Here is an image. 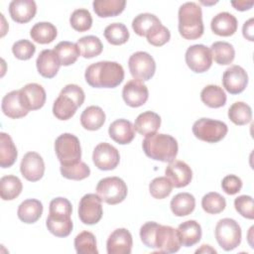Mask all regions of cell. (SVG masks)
<instances>
[{"instance_id": "cell-1", "label": "cell", "mask_w": 254, "mask_h": 254, "mask_svg": "<svg viewBox=\"0 0 254 254\" xmlns=\"http://www.w3.org/2000/svg\"><path fill=\"white\" fill-rule=\"evenodd\" d=\"M84 77L91 87L114 88L123 81L124 69L116 62L101 61L88 65Z\"/></svg>"}, {"instance_id": "cell-2", "label": "cell", "mask_w": 254, "mask_h": 254, "mask_svg": "<svg viewBox=\"0 0 254 254\" xmlns=\"http://www.w3.org/2000/svg\"><path fill=\"white\" fill-rule=\"evenodd\" d=\"M72 206L67 198L56 197L52 199L46 221L48 230L57 237L68 236L73 227L70 218Z\"/></svg>"}, {"instance_id": "cell-3", "label": "cell", "mask_w": 254, "mask_h": 254, "mask_svg": "<svg viewBox=\"0 0 254 254\" xmlns=\"http://www.w3.org/2000/svg\"><path fill=\"white\" fill-rule=\"evenodd\" d=\"M142 147L147 157L165 163L174 161L179 150L177 140L171 135L162 133L146 136Z\"/></svg>"}, {"instance_id": "cell-4", "label": "cell", "mask_w": 254, "mask_h": 254, "mask_svg": "<svg viewBox=\"0 0 254 254\" xmlns=\"http://www.w3.org/2000/svg\"><path fill=\"white\" fill-rule=\"evenodd\" d=\"M179 32L186 40H196L203 35L202 11L194 2L184 3L179 9Z\"/></svg>"}, {"instance_id": "cell-5", "label": "cell", "mask_w": 254, "mask_h": 254, "mask_svg": "<svg viewBox=\"0 0 254 254\" xmlns=\"http://www.w3.org/2000/svg\"><path fill=\"white\" fill-rule=\"evenodd\" d=\"M85 94L77 84H66L60 92L53 105V114L60 120H68L84 102Z\"/></svg>"}, {"instance_id": "cell-6", "label": "cell", "mask_w": 254, "mask_h": 254, "mask_svg": "<svg viewBox=\"0 0 254 254\" xmlns=\"http://www.w3.org/2000/svg\"><path fill=\"white\" fill-rule=\"evenodd\" d=\"M55 151L62 166L80 162L81 148L78 138L70 133L60 135L55 142Z\"/></svg>"}, {"instance_id": "cell-7", "label": "cell", "mask_w": 254, "mask_h": 254, "mask_svg": "<svg viewBox=\"0 0 254 254\" xmlns=\"http://www.w3.org/2000/svg\"><path fill=\"white\" fill-rule=\"evenodd\" d=\"M127 192V185L118 177L101 179L96 186L97 195L102 201L111 205L122 202L126 198Z\"/></svg>"}, {"instance_id": "cell-8", "label": "cell", "mask_w": 254, "mask_h": 254, "mask_svg": "<svg viewBox=\"0 0 254 254\" xmlns=\"http://www.w3.org/2000/svg\"><path fill=\"white\" fill-rule=\"evenodd\" d=\"M215 238L219 246L225 251H231L241 242V227L232 218H222L215 226Z\"/></svg>"}, {"instance_id": "cell-9", "label": "cell", "mask_w": 254, "mask_h": 254, "mask_svg": "<svg viewBox=\"0 0 254 254\" xmlns=\"http://www.w3.org/2000/svg\"><path fill=\"white\" fill-rule=\"evenodd\" d=\"M228 132L227 125L219 120L200 118L192 125L193 135L206 143H217L222 140Z\"/></svg>"}, {"instance_id": "cell-10", "label": "cell", "mask_w": 254, "mask_h": 254, "mask_svg": "<svg viewBox=\"0 0 254 254\" xmlns=\"http://www.w3.org/2000/svg\"><path fill=\"white\" fill-rule=\"evenodd\" d=\"M128 66L134 79L147 81L151 79L156 71V63L153 57L146 52H136L130 56Z\"/></svg>"}, {"instance_id": "cell-11", "label": "cell", "mask_w": 254, "mask_h": 254, "mask_svg": "<svg viewBox=\"0 0 254 254\" xmlns=\"http://www.w3.org/2000/svg\"><path fill=\"white\" fill-rule=\"evenodd\" d=\"M101 199L97 193L84 194L78 204V217L84 224H96L102 217L103 209Z\"/></svg>"}, {"instance_id": "cell-12", "label": "cell", "mask_w": 254, "mask_h": 254, "mask_svg": "<svg viewBox=\"0 0 254 254\" xmlns=\"http://www.w3.org/2000/svg\"><path fill=\"white\" fill-rule=\"evenodd\" d=\"M187 65L196 73H202L208 70L212 64V56L210 50L204 45H192L186 52Z\"/></svg>"}, {"instance_id": "cell-13", "label": "cell", "mask_w": 254, "mask_h": 254, "mask_svg": "<svg viewBox=\"0 0 254 254\" xmlns=\"http://www.w3.org/2000/svg\"><path fill=\"white\" fill-rule=\"evenodd\" d=\"M92 161L97 169L101 171H111L118 166L120 155L114 146L102 142L94 148Z\"/></svg>"}, {"instance_id": "cell-14", "label": "cell", "mask_w": 254, "mask_h": 254, "mask_svg": "<svg viewBox=\"0 0 254 254\" xmlns=\"http://www.w3.org/2000/svg\"><path fill=\"white\" fill-rule=\"evenodd\" d=\"M155 246L162 253L178 252L182 246L178 230L169 225L159 224L156 231Z\"/></svg>"}, {"instance_id": "cell-15", "label": "cell", "mask_w": 254, "mask_h": 254, "mask_svg": "<svg viewBox=\"0 0 254 254\" xmlns=\"http://www.w3.org/2000/svg\"><path fill=\"white\" fill-rule=\"evenodd\" d=\"M222 84L230 94L241 93L248 84V74L240 65H231L222 75Z\"/></svg>"}, {"instance_id": "cell-16", "label": "cell", "mask_w": 254, "mask_h": 254, "mask_svg": "<svg viewBox=\"0 0 254 254\" xmlns=\"http://www.w3.org/2000/svg\"><path fill=\"white\" fill-rule=\"evenodd\" d=\"M122 97L128 106L140 107L147 102L149 90L142 81L138 79H131L123 86Z\"/></svg>"}, {"instance_id": "cell-17", "label": "cell", "mask_w": 254, "mask_h": 254, "mask_svg": "<svg viewBox=\"0 0 254 254\" xmlns=\"http://www.w3.org/2000/svg\"><path fill=\"white\" fill-rule=\"evenodd\" d=\"M20 171L27 181H40L45 173V163L43 158L36 152L26 153L21 161Z\"/></svg>"}, {"instance_id": "cell-18", "label": "cell", "mask_w": 254, "mask_h": 254, "mask_svg": "<svg viewBox=\"0 0 254 254\" xmlns=\"http://www.w3.org/2000/svg\"><path fill=\"white\" fill-rule=\"evenodd\" d=\"M165 174L175 188H185L192 179V171L190 167L180 160L170 162L165 170Z\"/></svg>"}, {"instance_id": "cell-19", "label": "cell", "mask_w": 254, "mask_h": 254, "mask_svg": "<svg viewBox=\"0 0 254 254\" xmlns=\"http://www.w3.org/2000/svg\"><path fill=\"white\" fill-rule=\"evenodd\" d=\"M20 97L23 106L28 110H37L44 106L46 102V91L38 83H28L20 89Z\"/></svg>"}, {"instance_id": "cell-20", "label": "cell", "mask_w": 254, "mask_h": 254, "mask_svg": "<svg viewBox=\"0 0 254 254\" xmlns=\"http://www.w3.org/2000/svg\"><path fill=\"white\" fill-rule=\"evenodd\" d=\"M132 246V235L126 228L115 229L109 235L106 242V249L108 254H130Z\"/></svg>"}, {"instance_id": "cell-21", "label": "cell", "mask_w": 254, "mask_h": 254, "mask_svg": "<svg viewBox=\"0 0 254 254\" xmlns=\"http://www.w3.org/2000/svg\"><path fill=\"white\" fill-rule=\"evenodd\" d=\"M37 13L34 0H13L9 4V14L13 21L19 24L30 22Z\"/></svg>"}, {"instance_id": "cell-22", "label": "cell", "mask_w": 254, "mask_h": 254, "mask_svg": "<svg viewBox=\"0 0 254 254\" xmlns=\"http://www.w3.org/2000/svg\"><path fill=\"white\" fill-rule=\"evenodd\" d=\"M110 138L120 145H126L133 141L135 137L134 125L127 119H117L108 128Z\"/></svg>"}, {"instance_id": "cell-23", "label": "cell", "mask_w": 254, "mask_h": 254, "mask_svg": "<svg viewBox=\"0 0 254 254\" xmlns=\"http://www.w3.org/2000/svg\"><path fill=\"white\" fill-rule=\"evenodd\" d=\"M38 72L46 78H53L57 75L61 64L54 50L42 51L36 61Z\"/></svg>"}, {"instance_id": "cell-24", "label": "cell", "mask_w": 254, "mask_h": 254, "mask_svg": "<svg viewBox=\"0 0 254 254\" xmlns=\"http://www.w3.org/2000/svg\"><path fill=\"white\" fill-rule=\"evenodd\" d=\"M238 27V22L235 16L228 12H220L215 15L210 23L211 31L221 37L232 36Z\"/></svg>"}, {"instance_id": "cell-25", "label": "cell", "mask_w": 254, "mask_h": 254, "mask_svg": "<svg viewBox=\"0 0 254 254\" xmlns=\"http://www.w3.org/2000/svg\"><path fill=\"white\" fill-rule=\"evenodd\" d=\"M1 108L3 113L12 119L22 118L29 113V111L22 104L20 90H13L8 92L2 98Z\"/></svg>"}, {"instance_id": "cell-26", "label": "cell", "mask_w": 254, "mask_h": 254, "mask_svg": "<svg viewBox=\"0 0 254 254\" xmlns=\"http://www.w3.org/2000/svg\"><path fill=\"white\" fill-rule=\"evenodd\" d=\"M161 126V117L153 111H145L138 115L134 123V129L143 136L157 133Z\"/></svg>"}, {"instance_id": "cell-27", "label": "cell", "mask_w": 254, "mask_h": 254, "mask_svg": "<svg viewBox=\"0 0 254 254\" xmlns=\"http://www.w3.org/2000/svg\"><path fill=\"white\" fill-rule=\"evenodd\" d=\"M178 233L183 246L190 247L201 238V226L195 220H187L178 226Z\"/></svg>"}, {"instance_id": "cell-28", "label": "cell", "mask_w": 254, "mask_h": 254, "mask_svg": "<svg viewBox=\"0 0 254 254\" xmlns=\"http://www.w3.org/2000/svg\"><path fill=\"white\" fill-rule=\"evenodd\" d=\"M43 213V204L36 198H29L20 203L18 207V217L24 223L32 224L38 221Z\"/></svg>"}, {"instance_id": "cell-29", "label": "cell", "mask_w": 254, "mask_h": 254, "mask_svg": "<svg viewBox=\"0 0 254 254\" xmlns=\"http://www.w3.org/2000/svg\"><path fill=\"white\" fill-rule=\"evenodd\" d=\"M105 118V113L101 107L91 105L82 111L80 115V123L84 129L95 131L103 126Z\"/></svg>"}, {"instance_id": "cell-30", "label": "cell", "mask_w": 254, "mask_h": 254, "mask_svg": "<svg viewBox=\"0 0 254 254\" xmlns=\"http://www.w3.org/2000/svg\"><path fill=\"white\" fill-rule=\"evenodd\" d=\"M18 157L17 148L7 133H0V166L1 168H10L14 165Z\"/></svg>"}, {"instance_id": "cell-31", "label": "cell", "mask_w": 254, "mask_h": 254, "mask_svg": "<svg viewBox=\"0 0 254 254\" xmlns=\"http://www.w3.org/2000/svg\"><path fill=\"white\" fill-rule=\"evenodd\" d=\"M95 14L100 18L115 17L121 14L126 6L125 0H94L92 3Z\"/></svg>"}, {"instance_id": "cell-32", "label": "cell", "mask_w": 254, "mask_h": 254, "mask_svg": "<svg viewBox=\"0 0 254 254\" xmlns=\"http://www.w3.org/2000/svg\"><path fill=\"white\" fill-rule=\"evenodd\" d=\"M171 210L176 216L190 214L195 207V198L191 193L180 192L176 194L170 203Z\"/></svg>"}, {"instance_id": "cell-33", "label": "cell", "mask_w": 254, "mask_h": 254, "mask_svg": "<svg viewBox=\"0 0 254 254\" xmlns=\"http://www.w3.org/2000/svg\"><path fill=\"white\" fill-rule=\"evenodd\" d=\"M201 101L210 108H219L226 103V94L222 87L214 84L204 86L200 92Z\"/></svg>"}, {"instance_id": "cell-34", "label": "cell", "mask_w": 254, "mask_h": 254, "mask_svg": "<svg viewBox=\"0 0 254 254\" xmlns=\"http://www.w3.org/2000/svg\"><path fill=\"white\" fill-rule=\"evenodd\" d=\"M54 52L57 55L61 65L64 66L73 64L80 55L77 45L67 41L60 42L54 48Z\"/></svg>"}, {"instance_id": "cell-35", "label": "cell", "mask_w": 254, "mask_h": 254, "mask_svg": "<svg viewBox=\"0 0 254 254\" xmlns=\"http://www.w3.org/2000/svg\"><path fill=\"white\" fill-rule=\"evenodd\" d=\"M57 35L58 30L56 26L50 22L36 23L30 31L32 40L43 45L52 43L57 38Z\"/></svg>"}, {"instance_id": "cell-36", "label": "cell", "mask_w": 254, "mask_h": 254, "mask_svg": "<svg viewBox=\"0 0 254 254\" xmlns=\"http://www.w3.org/2000/svg\"><path fill=\"white\" fill-rule=\"evenodd\" d=\"M159 25H161V21L157 16L151 13H141L132 21V29L141 37H146Z\"/></svg>"}, {"instance_id": "cell-37", "label": "cell", "mask_w": 254, "mask_h": 254, "mask_svg": "<svg viewBox=\"0 0 254 254\" xmlns=\"http://www.w3.org/2000/svg\"><path fill=\"white\" fill-rule=\"evenodd\" d=\"M209 50L214 62L220 65L230 64L235 58L234 48L227 42H214Z\"/></svg>"}, {"instance_id": "cell-38", "label": "cell", "mask_w": 254, "mask_h": 254, "mask_svg": "<svg viewBox=\"0 0 254 254\" xmlns=\"http://www.w3.org/2000/svg\"><path fill=\"white\" fill-rule=\"evenodd\" d=\"M21 180L13 175L4 176L0 180V194L3 200H13L22 191Z\"/></svg>"}, {"instance_id": "cell-39", "label": "cell", "mask_w": 254, "mask_h": 254, "mask_svg": "<svg viewBox=\"0 0 254 254\" xmlns=\"http://www.w3.org/2000/svg\"><path fill=\"white\" fill-rule=\"evenodd\" d=\"M76 45L80 55L85 59H91L99 56L102 53L103 45L98 37L85 36L77 40Z\"/></svg>"}, {"instance_id": "cell-40", "label": "cell", "mask_w": 254, "mask_h": 254, "mask_svg": "<svg viewBox=\"0 0 254 254\" xmlns=\"http://www.w3.org/2000/svg\"><path fill=\"white\" fill-rule=\"evenodd\" d=\"M228 118L235 125H246L252 119V109L245 102H234L228 109Z\"/></svg>"}, {"instance_id": "cell-41", "label": "cell", "mask_w": 254, "mask_h": 254, "mask_svg": "<svg viewBox=\"0 0 254 254\" xmlns=\"http://www.w3.org/2000/svg\"><path fill=\"white\" fill-rule=\"evenodd\" d=\"M104 37L107 42L114 46L125 44L130 37L127 27L122 23H112L104 30Z\"/></svg>"}, {"instance_id": "cell-42", "label": "cell", "mask_w": 254, "mask_h": 254, "mask_svg": "<svg viewBox=\"0 0 254 254\" xmlns=\"http://www.w3.org/2000/svg\"><path fill=\"white\" fill-rule=\"evenodd\" d=\"M74 248L78 254H98L95 236L89 231H82L75 236Z\"/></svg>"}, {"instance_id": "cell-43", "label": "cell", "mask_w": 254, "mask_h": 254, "mask_svg": "<svg viewBox=\"0 0 254 254\" xmlns=\"http://www.w3.org/2000/svg\"><path fill=\"white\" fill-rule=\"evenodd\" d=\"M201 206L206 213L217 214L224 210L226 200L220 193L211 191L203 195L201 198Z\"/></svg>"}, {"instance_id": "cell-44", "label": "cell", "mask_w": 254, "mask_h": 254, "mask_svg": "<svg viewBox=\"0 0 254 254\" xmlns=\"http://www.w3.org/2000/svg\"><path fill=\"white\" fill-rule=\"evenodd\" d=\"M70 26L77 32H85L92 26V17L87 9L79 8L74 10L69 18Z\"/></svg>"}, {"instance_id": "cell-45", "label": "cell", "mask_w": 254, "mask_h": 254, "mask_svg": "<svg viewBox=\"0 0 254 254\" xmlns=\"http://www.w3.org/2000/svg\"><path fill=\"white\" fill-rule=\"evenodd\" d=\"M61 174L64 178L74 181H81L86 179L90 175V169L84 162H78L72 165L62 166Z\"/></svg>"}, {"instance_id": "cell-46", "label": "cell", "mask_w": 254, "mask_h": 254, "mask_svg": "<svg viewBox=\"0 0 254 254\" xmlns=\"http://www.w3.org/2000/svg\"><path fill=\"white\" fill-rule=\"evenodd\" d=\"M173 190V185L167 177L155 178L149 185L151 195L157 199H163L170 195Z\"/></svg>"}, {"instance_id": "cell-47", "label": "cell", "mask_w": 254, "mask_h": 254, "mask_svg": "<svg viewBox=\"0 0 254 254\" xmlns=\"http://www.w3.org/2000/svg\"><path fill=\"white\" fill-rule=\"evenodd\" d=\"M12 52H13V55L18 60L27 61L34 56L36 52V47L29 40H25V39L19 40L13 44Z\"/></svg>"}, {"instance_id": "cell-48", "label": "cell", "mask_w": 254, "mask_h": 254, "mask_svg": "<svg viewBox=\"0 0 254 254\" xmlns=\"http://www.w3.org/2000/svg\"><path fill=\"white\" fill-rule=\"evenodd\" d=\"M159 223L154 221H148L144 223L140 228V238L143 244L151 249H156L155 237Z\"/></svg>"}, {"instance_id": "cell-49", "label": "cell", "mask_w": 254, "mask_h": 254, "mask_svg": "<svg viewBox=\"0 0 254 254\" xmlns=\"http://www.w3.org/2000/svg\"><path fill=\"white\" fill-rule=\"evenodd\" d=\"M146 38L148 43L152 46L161 47L170 41L171 33L167 27L161 24L157 28H155L151 33H149L146 36Z\"/></svg>"}, {"instance_id": "cell-50", "label": "cell", "mask_w": 254, "mask_h": 254, "mask_svg": "<svg viewBox=\"0 0 254 254\" xmlns=\"http://www.w3.org/2000/svg\"><path fill=\"white\" fill-rule=\"evenodd\" d=\"M234 207L236 211L243 217L248 219L254 218L253 213V198L250 195H239L234 199Z\"/></svg>"}, {"instance_id": "cell-51", "label": "cell", "mask_w": 254, "mask_h": 254, "mask_svg": "<svg viewBox=\"0 0 254 254\" xmlns=\"http://www.w3.org/2000/svg\"><path fill=\"white\" fill-rule=\"evenodd\" d=\"M221 188L225 193L232 195L241 190L242 181L235 175H227L222 179Z\"/></svg>"}, {"instance_id": "cell-52", "label": "cell", "mask_w": 254, "mask_h": 254, "mask_svg": "<svg viewBox=\"0 0 254 254\" xmlns=\"http://www.w3.org/2000/svg\"><path fill=\"white\" fill-rule=\"evenodd\" d=\"M242 34L246 40L250 42L254 41V19L253 18H250L243 24Z\"/></svg>"}, {"instance_id": "cell-53", "label": "cell", "mask_w": 254, "mask_h": 254, "mask_svg": "<svg viewBox=\"0 0 254 254\" xmlns=\"http://www.w3.org/2000/svg\"><path fill=\"white\" fill-rule=\"evenodd\" d=\"M253 1H231V5L238 11H246L252 8Z\"/></svg>"}, {"instance_id": "cell-54", "label": "cell", "mask_w": 254, "mask_h": 254, "mask_svg": "<svg viewBox=\"0 0 254 254\" xmlns=\"http://www.w3.org/2000/svg\"><path fill=\"white\" fill-rule=\"evenodd\" d=\"M195 253H216V250L213 249L211 246L209 245H201V247L199 249H197L195 251Z\"/></svg>"}]
</instances>
